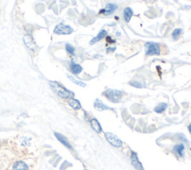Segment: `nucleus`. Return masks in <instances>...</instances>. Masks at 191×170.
<instances>
[{"label":"nucleus","instance_id":"1","mask_svg":"<svg viewBox=\"0 0 191 170\" xmlns=\"http://www.w3.org/2000/svg\"><path fill=\"white\" fill-rule=\"evenodd\" d=\"M50 85H51L53 90H54L59 96L62 97V98L68 99L70 98L71 96L73 95L70 91L67 90V89H65L63 86H61V85L58 84V82H55V81H51V82H50Z\"/></svg>","mask_w":191,"mask_h":170},{"label":"nucleus","instance_id":"2","mask_svg":"<svg viewBox=\"0 0 191 170\" xmlns=\"http://www.w3.org/2000/svg\"><path fill=\"white\" fill-rule=\"evenodd\" d=\"M104 96L111 102L114 103H118L121 101L122 97H123V93L121 91L118 90L114 89H108L104 92Z\"/></svg>","mask_w":191,"mask_h":170},{"label":"nucleus","instance_id":"3","mask_svg":"<svg viewBox=\"0 0 191 170\" xmlns=\"http://www.w3.org/2000/svg\"><path fill=\"white\" fill-rule=\"evenodd\" d=\"M146 55H159L161 53L160 45L155 42H147L145 44Z\"/></svg>","mask_w":191,"mask_h":170},{"label":"nucleus","instance_id":"4","mask_svg":"<svg viewBox=\"0 0 191 170\" xmlns=\"http://www.w3.org/2000/svg\"><path fill=\"white\" fill-rule=\"evenodd\" d=\"M105 137L108 142L111 145H112L113 146H114V147L120 148L123 146L122 141L120 140L115 134H114L111 133V132H106V133L105 134Z\"/></svg>","mask_w":191,"mask_h":170},{"label":"nucleus","instance_id":"5","mask_svg":"<svg viewBox=\"0 0 191 170\" xmlns=\"http://www.w3.org/2000/svg\"><path fill=\"white\" fill-rule=\"evenodd\" d=\"M73 31V29L70 27V26L64 24V23H60L54 29V33L57 34H70Z\"/></svg>","mask_w":191,"mask_h":170},{"label":"nucleus","instance_id":"6","mask_svg":"<svg viewBox=\"0 0 191 170\" xmlns=\"http://www.w3.org/2000/svg\"><path fill=\"white\" fill-rule=\"evenodd\" d=\"M11 170H29V166L23 160H16L12 164Z\"/></svg>","mask_w":191,"mask_h":170},{"label":"nucleus","instance_id":"7","mask_svg":"<svg viewBox=\"0 0 191 170\" xmlns=\"http://www.w3.org/2000/svg\"><path fill=\"white\" fill-rule=\"evenodd\" d=\"M131 163L132 164V166L137 170H143V166H142L141 163L139 161V159L135 152H132L131 153Z\"/></svg>","mask_w":191,"mask_h":170},{"label":"nucleus","instance_id":"8","mask_svg":"<svg viewBox=\"0 0 191 170\" xmlns=\"http://www.w3.org/2000/svg\"><path fill=\"white\" fill-rule=\"evenodd\" d=\"M107 34H108V33H107V31H105V29L101 30V31H99V33L97 34L96 37H95L94 38H93L91 40H90V45H93V44H95L96 42H99L100 40H102V39H104L105 37Z\"/></svg>","mask_w":191,"mask_h":170},{"label":"nucleus","instance_id":"9","mask_svg":"<svg viewBox=\"0 0 191 170\" xmlns=\"http://www.w3.org/2000/svg\"><path fill=\"white\" fill-rule=\"evenodd\" d=\"M117 8V5L114 4V3H109V4H107L105 6V8H104V15H111V14H112L115 11Z\"/></svg>","mask_w":191,"mask_h":170},{"label":"nucleus","instance_id":"10","mask_svg":"<svg viewBox=\"0 0 191 170\" xmlns=\"http://www.w3.org/2000/svg\"><path fill=\"white\" fill-rule=\"evenodd\" d=\"M94 108L96 110L99 111H106V110L109 109V107H108L107 105H105L101 100L99 99H96L94 102Z\"/></svg>","mask_w":191,"mask_h":170},{"label":"nucleus","instance_id":"11","mask_svg":"<svg viewBox=\"0 0 191 170\" xmlns=\"http://www.w3.org/2000/svg\"><path fill=\"white\" fill-rule=\"evenodd\" d=\"M133 14H134V12H133V10L131 8L127 7L124 9V11H123V17H124V20L125 21H126V23H129L131 17H132Z\"/></svg>","mask_w":191,"mask_h":170},{"label":"nucleus","instance_id":"12","mask_svg":"<svg viewBox=\"0 0 191 170\" xmlns=\"http://www.w3.org/2000/svg\"><path fill=\"white\" fill-rule=\"evenodd\" d=\"M55 135L56 138H57V139L58 140L60 141L62 144L64 145L66 147L69 148V149H71L72 148L71 145H70V143H69V141L67 140V139L64 136V135L61 134H58V133H55Z\"/></svg>","mask_w":191,"mask_h":170},{"label":"nucleus","instance_id":"13","mask_svg":"<svg viewBox=\"0 0 191 170\" xmlns=\"http://www.w3.org/2000/svg\"><path fill=\"white\" fill-rule=\"evenodd\" d=\"M82 67H81V65L79 64H76L74 62H71L70 64V70L73 72V74H76V75H78V74L81 73L82 72Z\"/></svg>","mask_w":191,"mask_h":170},{"label":"nucleus","instance_id":"14","mask_svg":"<svg viewBox=\"0 0 191 170\" xmlns=\"http://www.w3.org/2000/svg\"><path fill=\"white\" fill-rule=\"evenodd\" d=\"M68 104L71 108H73L74 110H79L81 109V105L80 104V102L77 99H75L73 98H70L68 100Z\"/></svg>","mask_w":191,"mask_h":170},{"label":"nucleus","instance_id":"15","mask_svg":"<svg viewBox=\"0 0 191 170\" xmlns=\"http://www.w3.org/2000/svg\"><path fill=\"white\" fill-rule=\"evenodd\" d=\"M23 40H24L25 43L26 44V46H27L29 49H34L36 47L35 43H34L32 37H31L30 35L25 36L24 38H23Z\"/></svg>","mask_w":191,"mask_h":170},{"label":"nucleus","instance_id":"16","mask_svg":"<svg viewBox=\"0 0 191 170\" xmlns=\"http://www.w3.org/2000/svg\"><path fill=\"white\" fill-rule=\"evenodd\" d=\"M90 125H91L92 128H93V130H94L96 132V133H98V134L101 133V131L102 129L101 125H100L99 122H98V120H97V119H92V120L90 121Z\"/></svg>","mask_w":191,"mask_h":170},{"label":"nucleus","instance_id":"17","mask_svg":"<svg viewBox=\"0 0 191 170\" xmlns=\"http://www.w3.org/2000/svg\"><path fill=\"white\" fill-rule=\"evenodd\" d=\"M167 104L163 102V103H160L158 105H157V106L155 108V111L158 113H161L167 109Z\"/></svg>","mask_w":191,"mask_h":170},{"label":"nucleus","instance_id":"18","mask_svg":"<svg viewBox=\"0 0 191 170\" xmlns=\"http://www.w3.org/2000/svg\"><path fill=\"white\" fill-rule=\"evenodd\" d=\"M67 77H68V78L70 80V81H72V82H73L74 84H76V85H78V86L81 87H86V84H84V83L82 82V81H79V80L76 79V78H75V77H73V75H67Z\"/></svg>","mask_w":191,"mask_h":170},{"label":"nucleus","instance_id":"19","mask_svg":"<svg viewBox=\"0 0 191 170\" xmlns=\"http://www.w3.org/2000/svg\"><path fill=\"white\" fill-rule=\"evenodd\" d=\"M174 151L178 154V155L180 156H183L184 155V146L183 144H180V145H176L174 147Z\"/></svg>","mask_w":191,"mask_h":170},{"label":"nucleus","instance_id":"20","mask_svg":"<svg viewBox=\"0 0 191 170\" xmlns=\"http://www.w3.org/2000/svg\"><path fill=\"white\" fill-rule=\"evenodd\" d=\"M129 84L131 85V86L134 87L136 88H142L145 86L144 84H143V83H141L140 81H131L129 82Z\"/></svg>","mask_w":191,"mask_h":170},{"label":"nucleus","instance_id":"21","mask_svg":"<svg viewBox=\"0 0 191 170\" xmlns=\"http://www.w3.org/2000/svg\"><path fill=\"white\" fill-rule=\"evenodd\" d=\"M181 33H182V29H181V28H176V29H175L174 31H173V32L172 33V37H173V38L174 39V40H176V39L181 35Z\"/></svg>","mask_w":191,"mask_h":170},{"label":"nucleus","instance_id":"22","mask_svg":"<svg viewBox=\"0 0 191 170\" xmlns=\"http://www.w3.org/2000/svg\"><path fill=\"white\" fill-rule=\"evenodd\" d=\"M66 47V50L67 51V52L70 55H73L74 54V52H75V49L74 47L72 45H70V43H67L65 46Z\"/></svg>","mask_w":191,"mask_h":170},{"label":"nucleus","instance_id":"23","mask_svg":"<svg viewBox=\"0 0 191 170\" xmlns=\"http://www.w3.org/2000/svg\"><path fill=\"white\" fill-rule=\"evenodd\" d=\"M116 50V47H108V48L106 49V52L110 53V52H114Z\"/></svg>","mask_w":191,"mask_h":170},{"label":"nucleus","instance_id":"24","mask_svg":"<svg viewBox=\"0 0 191 170\" xmlns=\"http://www.w3.org/2000/svg\"><path fill=\"white\" fill-rule=\"evenodd\" d=\"M106 41L108 42H110V43H114V42H115V40H113L110 36H107V37H106Z\"/></svg>","mask_w":191,"mask_h":170},{"label":"nucleus","instance_id":"25","mask_svg":"<svg viewBox=\"0 0 191 170\" xmlns=\"http://www.w3.org/2000/svg\"><path fill=\"white\" fill-rule=\"evenodd\" d=\"M188 130H189V132H190V134H191V124H190V125H189Z\"/></svg>","mask_w":191,"mask_h":170},{"label":"nucleus","instance_id":"26","mask_svg":"<svg viewBox=\"0 0 191 170\" xmlns=\"http://www.w3.org/2000/svg\"><path fill=\"white\" fill-rule=\"evenodd\" d=\"M117 34H118L117 36H119V37H120V32H117Z\"/></svg>","mask_w":191,"mask_h":170},{"label":"nucleus","instance_id":"27","mask_svg":"<svg viewBox=\"0 0 191 170\" xmlns=\"http://www.w3.org/2000/svg\"><path fill=\"white\" fill-rule=\"evenodd\" d=\"M85 170H88V169H85Z\"/></svg>","mask_w":191,"mask_h":170}]
</instances>
